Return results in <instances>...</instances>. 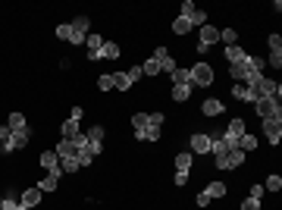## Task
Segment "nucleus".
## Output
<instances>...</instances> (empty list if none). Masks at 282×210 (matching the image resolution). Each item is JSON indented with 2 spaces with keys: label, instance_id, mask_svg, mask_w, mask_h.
I'll list each match as a JSON object with an SVG mask.
<instances>
[{
  "label": "nucleus",
  "instance_id": "obj_37",
  "mask_svg": "<svg viewBox=\"0 0 282 210\" xmlns=\"http://www.w3.org/2000/svg\"><path fill=\"white\" fill-rule=\"evenodd\" d=\"M148 122H151V125H157V129H163V122H166L163 110H151V113H148Z\"/></svg>",
  "mask_w": 282,
  "mask_h": 210
},
{
  "label": "nucleus",
  "instance_id": "obj_31",
  "mask_svg": "<svg viewBox=\"0 0 282 210\" xmlns=\"http://www.w3.org/2000/svg\"><path fill=\"white\" fill-rule=\"evenodd\" d=\"M219 41H223L226 47H232V44H238V31L235 29H223L219 31Z\"/></svg>",
  "mask_w": 282,
  "mask_h": 210
},
{
  "label": "nucleus",
  "instance_id": "obj_45",
  "mask_svg": "<svg viewBox=\"0 0 282 210\" xmlns=\"http://www.w3.org/2000/svg\"><path fill=\"white\" fill-rule=\"evenodd\" d=\"M173 185H176V188L188 185V173H176V176H173Z\"/></svg>",
  "mask_w": 282,
  "mask_h": 210
},
{
  "label": "nucleus",
  "instance_id": "obj_12",
  "mask_svg": "<svg viewBox=\"0 0 282 210\" xmlns=\"http://www.w3.org/2000/svg\"><path fill=\"white\" fill-rule=\"evenodd\" d=\"M191 163H194L191 150H179L176 154V173H191Z\"/></svg>",
  "mask_w": 282,
  "mask_h": 210
},
{
  "label": "nucleus",
  "instance_id": "obj_16",
  "mask_svg": "<svg viewBox=\"0 0 282 210\" xmlns=\"http://www.w3.org/2000/svg\"><path fill=\"white\" fill-rule=\"evenodd\" d=\"M100 57H104V60H119V57H123V47H119L116 41H104V47H100Z\"/></svg>",
  "mask_w": 282,
  "mask_h": 210
},
{
  "label": "nucleus",
  "instance_id": "obj_29",
  "mask_svg": "<svg viewBox=\"0 0 282 210\" xmlns=\"http://www.w3.org/2000/svg\"><path fill=\"white\" fill-rule=\"evenodd\" d=\"M232 97L242 100V104H251V94H248V85L242 82V85H232Z\"/></svg>",
  "mask_w": 282,
  "mask_h": 210
},
{
  "label": "nucleus",
  "instance_id": "obj_25",
  "mask_svg": "<svg viewBox=\"0 0 282 210\" xmlns=\"http://www.w3.org/2000/svg\"><path fill=\"white\" fill-rule=\"evenodd\" d=\"M6 125H10V132H16V129H22V125H29V122H25V113H19V110H13V113H10V120H6Z\"/></svg>",
  "mask_w": 282,
  "mask_h": 210
},
{
  "label": "nucleus",
  "instance_id": "obj_4",
  "mask_svg": "<svg viewBox=\"0 0 282 210\" xmlns=\"http://www.w3.org/2000/svg\"><path fill=\"white\" fill-rule=\"evenodd\" d=\"M69 25H72V38H69V44H75V47L85 44V38H88V29H91V19H88V16H79V19L69 22Z\"/></svg>",
  "mask_w": 282,
  "mask_h": 210
},
{
  "label": "nucleus",
  "instance_id": "obj_20",
  "mask_svg": "<svg viewBox=\"0 0 282 210\" xmlns=\"http://www.w3.org/2000/svg\"><path fill=\"white\" fill-rule=\"evenodd\" d=\"M207 198L210 201H219V198H226V182H207Z\"/></svg>",
  "mask_w": 282,
  "mask_h": 210
},
{
  "label": "nucleus",
  "instance_id": "obj_23",
  "mask_svg": "<svg viewBox=\"0 0 282 210\" xmlns=\"http://www.w3.org/2000/svg\"><path fill=\"white\" fill-rule=\"evenodd\" d=\"M169 79H173V85H191V79H188V69H182V66H176V69L169 72Z\"/></svg>",
  "mask_w": 282,
  "mask_h": 210
},
{
  "label": "nucleus",
  "instance_id": "obj_18",
  "mask_svg": "<svg viewBox=\"0 0 282 210\" xmlns=\"http://www.w3.org/2000/svg\"><path fill=\"white\" fill-rule=\"evenodd\" d=\"M257 145H260L257 135H248V132L238 138V150H242V154H254V150H257Z\"/></svg>",
  "mask_w": 282,
  "mask_h": 210
},
{
  "label": "nucleus",
  "instance_id": "obj_26",
  "mask_svg": "<svg viewBox=\"0 0 282 210\" xmlns=\"http://www.w3.org/2000/svg\"><path fill=\"white\" fill-rule=\"evenodd\" d=\"M113 85H116L119 91H129V88L135 85V82H132V79H129L125 72H113Z\"/></svg>",
  "mask_w": 282,
  "mask_h": 210
},
{
  "label": "nucleus",
  "instance_id": "obj_30",
  "mask_svg": "<svg viewBox=\"0 0 282 210\" xmlns=\"http://www.w3.org/2000/svg\"><path fill=\"white\" fill-rule=\"evenodd\" d=\"M229 79H232V82H245V63H229Z\"/></svg>",
  "mask_w": 282,
  "mask_h": 210
},
{
  "label": "nucleus",
  "instance_id": "obj_36",
  "mask_svg": "<svg viewBox=\"0 0 282 210\" xmlns=\"http://www.w3.org/2000/svg\"><path fill=\"white\" fill-rule=\"evenodd\" d=\"M188 22H191V29H194V25L201 29V25H207V13H204V10H194L191 16H188Z\"/></svg>",
  "mask_w": 282,
  "mask_h": 210
},
{
  "label": "nucleus",
  "instance_id": "obj_28",
  "mask_svg": "<svg viewBox=\"0 0 282 210\" xmlns=\"http://www.w3.org/2000/svg\"><path fill=\"white\" fill-rule=\"evenodd\" d=\"M157 72H160V63L154 60V57H151V60H144V63H141V75H148V79H154Z\"/></svg>",
  "mask_w": 282,
  "mask_h": 210
},
{
  "label": "nucleus",
  "instance_id": "obj_11",
  "mask_svg": "<svg viewBox=\"0 0 282 210\" xmlns=\"http://www.w3.org/2000/svg\"><path fill=\"white\" fill-rule=\"evenodd\" d=\"M60 176H63L60 170H50L44 179L38 182V188H41V191H57V188H60Z\"/></svg>",
  "mask_w": 282,
  "mask_h": 210
},
{
  "label": "nucleus",
  "instance_id": "obj_48",
  "mask_svg": "<svg viewBox=\"0 0 282 210\" xmlns=\"http://www.w3.org/2000/svg\"><path fill=\"white\" fill-rule=\"evenodd\" d=\"M263 191H267V188H263V185H251V195H248V198L260 201V198H263Z\"/></svg>",
  "mask_w": 282,
  "mask_h": 210
},
{
  "label": "nucleus",
  "instance_id": "obj_41",
  "mask_svg": "<svg viewBox=\"0 0 282 210\" xmlns=\"http://www.w3.org/2000/svg\"><path fill=\"white\" fill-rule=\"evenodd\" d=\"M75 160H79V166L85 170V166H91V163H94V157L88 154V150H79V154H75Z\"/></svg>",
  "mask_w": 282,
  "mask_h": 210
},
{
  "label": "nucleus",
  "instance_id": "obj_42",
  "mask_svg": "<svg viewBox=\"0 0 282 210\" xmlns=\"http://www.w3.org/2000/svg\"><path fill=\"white\" fill-rule=\"evenodd\" d=\"M267 44H270V50H282V35H279V31H273V35L267 38Z\"/></svg>",
  "mask_w": 282,
  "mask_h": 210
},
{
  "label": "nucleus",
  "instance_id": "obj_49",
  "mask_svg": "<svg viewBox=\"0 0 282 210\" xmlns=\"http://www.w3.org/2000/svg\"><path fill=\"white\" fill-rule=\"evenodd\" d=\"M82 116H85V110H82V107H72V113H69V120H75V122H82Z\"/></svg>",
  "mask_w": 282,
  "mask_h": 210
},
{
  "label": "nucleus",
  "instance_id": "obj_21",
  "mask_svg": "<svg viewBox=\"0 0 282 210\" xmlns=\"http://www.w3.org/2000/svg\"><path fill=\"white\" fill-rule=\"evenodd\" d=\"M169 97H173L176 104H185V100L191 97V85H173V91H169Z\"/></svg>",
  "mask_w": 282,
  "mask_h": 210
},
{
  "label": "nucleus",
  "instance_id": "obj_5",
  "mask_svg": "<svg viewBox=\"0 0 282 210\" xmlns=\"http://www.w3.org/2000/svg\"><path fill=\"white\" fill-rule=\"evenodd\" d=\"M257 88H260V94H263V97H273V100H279V94H282V85H279L276 79H267V75H260Z\"/></svg>",
  "mask_w": 282,
  "mask_h": 210
},
{
  "label": "nucleus",
  "instance_id": "obj_50",
  "mask_svg": "<svg viewBox=\"0 0 282 210\" xmlns=\"http://www.w3.org/2000/svg\"><path fill=\"white\" fill-rule=\"evenodd\" d=\"M10 135H13V132H10V125H0V145H3V141L10 138Z\"/></svg>",
  "mask_w": 282,
  "mask_h": 210
},
{
  "label": "nucleus",
  "instance_id": "obj_14",
  "mask_svg": "<svg viewBox=\"0 0 282 210\" xmlns=\"http://www.w3.org/2000/svg\"><path fill=\"white\" fill-rule=\"evenodd\" d=\"M38 163L44 166V170H60V157H57V150H41V157H38Z\"/></svg>",
  "mask_w": 282,
  "mask_h": 210
},
{
  "label": "nucleus",
  "instance_id": "obj_43",
  "mask_svg": "<svg viewBox=\"0 0 282 210\" xmlns=\"http://www.w3.org/2000/svg\"><path fill=\"white\" fill-rule=\"evenodd\" d=\"M125 75H129L132 82H138V79H141V63H135V66H129V69H125Z\"/></svg>",
  "mask_w": 282,
  "mask_h": 210
},
{
  "label": "nucleus",
  "instance_id": "obj_51",
  "mask_svg": "<svg viewBox=\"0 0 282 210\" xmlns=\"http://www.w3.org/2000/svg\"><path fill=\"white\" fill-rule=\"evenodd\" d=\"M16 210H29V207H25V204H19V207H16Z\"/></svg>",
  "mask_w": 282,
  "mask_h": 210
},
{
  "label": "nucleus",
  "instance_id": "obj_9",
  "mask_svg": "<svg viewBox=\"0 0 282 210\" xmlns=\"http://www.w3.org/2000/svg\"><path fill=\"white\" fill-rule=\"evenodd\" d=\"M198 44H204V47L219 44V29H213V25H201V31H198Z\"/></svg>",
  "mask_w": 282,
  "mask_h": 210
},
{
  "label": "nucleus",
  "instance_id": "obj_7",
  "mask_svg": "<svg viewBox=\"0 0 282 210\" xmlns=\"http://www.w3.org/2000/svg\"><path fill=\"white\" fill-rule=\"evenodd\" d=\"M263 135H267V141L273 148L282 141V122H276V120H263Z\"/></svg>",
  "mask_w": 282,
  "mask_h": 210
},
{
  "label": "nucleus",
  "instance_id": "obj_40",
  "mask_svg": "<svg viewBox=\"0 0 282 210\" xmlns=\"http://www.w3.org/2000/svg\"><path fill=\"white\" fill-rule=\"evenodd\" d=\"M57 38H60V41H69V38H72V25H69V22L57 25Z\"/></svg>",
  "mask_w": 282,
  "mask_h": 210
},
{
  "label": "nucleus",
  "instance_id": "obj_10",
  "mask_svg": "<svg viewBox=\"0 0 282 210\" xmlns=\"http://www.w3.org/2000/svg\"><path fill=\"white\" fill-rule=\"evenodd\" d=\"M41 195H44V191H41L38 185H29V188H25L22 195H19V204H25V207L31 210V207H38V204H41Z\"/></svg>",
  "mask_w": 282,
  "mask_h": 210
},
{
  "label": "nucleus",
  "instance_id": "obj_35",
  "mask_svg": "<svg viewBox=\"0 0 282 210\" xmlns=\"http://www.w3.org/2000/svg\"><path fill=\"white\" fill-rule=\"evenodd\" d=\"M85 138H88V141H100V145H104V125H91V129L85 132Z\"/></svg>",
  "mask_w": 282,
  "mask_h": 210
},
{
  "label": "nucleus",
  "instance_id": "obj_32",
  "mask_svg": "<svg viewBox=\"0 0 282 210\" xmlns=\"http://www.w3.org/2000/svg\"><path fill=\"white\" fill-rule=\"evenodd\" d=\"M82 166H79V160L75 157H66V160H60V173H79Z\"/></svg>",
  "mask_w": 282,
  "mask_h": 210
},
{
  "label": "nucleus",
  "instance_id": "obj_19",
  "mask_svg": "<svg viewBox=\"0 0 282 210\" xmlns=\"http://www.w3.org/2000/svg\"><path fill=\"white\" fill-rule=\"evenodd\" d=\"M160 135H163V129H157V125H148V129L135 132V138H138V141H157Z\"/></svg>",
  "mask_w": 282,
  "mask_h": 210
},
{
  "label": "nucleus",
  "instance_id": "obj_27",
  "mask_svg": "<svg viewBox=\"0 0 282 210\" xmlns=\"http://www.w3.org/2000/svg\"><path fill=\"white\" fill-rule=\"evenodd\" d=\"M85 47H88V54H100L104 38H100V35H88V38H85Z\"/></svg>",
  "mask_w": 282,
  "mask_h": 210
},
{
  "label": "nucleus",
  "instance_id": "obj_44",
  "mask_svg": "<svg viewBox=\"0 0 282 210\" xmlns=\"http://www.w3.org/2000/svg\"><path fill=\"white\" fill-rule=\"evenodd\" d=\"M173 69H176V60H173V57H166V60L160 63V72H166V75H169Z\"/></svg>",
  "mask_w": 282,
  "mask_h": 210
},
{
  "label": "nucleus",
  "instance_id": "obj_34",
  "mask_svg": "<svg viewBox=\"0 0 282 210\" xmlns=\"http://www.w3.org/2000/svg\"><path fill=\"white\" fill-rule=\"evenodd\" d=\"M263 188H270L273 195H276V191L282 188V176H279V173H273V176H267V182H263Z\"/></svg>",
  "mask_w": 282,
  "mask_h": 210
},
{
  "label": "nucleus",
  "instance_id": "obj_47",
  "mask_svg": "<svg viewBox=\"0 0 282 210\" xmlns=\"http://www.w3.org/2000/svg\"><path fill=\"white\" fill-rule=\"evenodd\" d=\"M194 204H198L201 210H204V207H210V198H207V191H201V195L194 198Z\"/></svg>",
  "mask_w": 282,
  "mask_h": 210
},
{
  "label": "nucleus",
  "instance_id": "obj_24",
  "mask_svg": "<svg viewBox=\"0 0 282 210\" xmlns=\"http://www.w3.org/2000/svg\"><path fill=\"white\" fill-rule=\"evenodd\" d=\"M191 31V22L185 19V16H176L173 19V35H188Z\"/></svg>",
  "mask_w": 282,
  "mask_h": 210
},
{
  "label": "nucleus",
  "instance_id": "obj_1",
  "mask_svg": "<svg viewBox=\"0 0 282 210\" xmlns=\"http://www.w3.org/2000/svg\"><path fill=\"white\" fill-rule=\"evenodd\" d=\"M213 75H217V72H213V66H210V63H204V60H198V63L191 66V69H188L191 88H194V85H201V88H210V85H213Z\"/></svg>",
  "mask_w": 282,
  "mask_h": 210
},
{
  "label": "nucleus",
  "instance_id": "obj_39",
  "mask_svg": "<svg viewBox=\"0 0 282 210\" xmlns=\"http://www.w3.org/2000/svg\"><path fill=\"white\" fill-rule=\"evenodd\" d=\"M97 88H100V91L116 88V85H113V72H104V75H100V79H97Z\"/></svg>",
  "mask_w": 282,
  "mask_h": 210
},
{
  "label": "nucleus",
  "instance_id": "obj_3",
  "mask_svg": "<svg viewBox=\"0 0 282 210\" xmlns=\"http://www.w3.org/2000/svg\"><path fill=\"white\" fill-rule=\"evenodd\" d=\"M254 107H257V116H260V120H276V122H282V104H279V100L260 97Z\"/></svg>",
  "mask_w": 282,
  "mask_h": 210
},
{
  "label": "nucleus",
  "instance_id": "obj_33",
  "mask_svg": "<svg viewBox=\"0 0 282 210\" xmlns=\"http://www.w3.org/2000/svg\"><path fill=\"white\" fill-rule=\"evenodd\" d=\"M148 125H151V122H148V113H144V110H141V113H132V129H135V132H138V129H148Z\"/></svg>",
  "mask_w": 282,
  "mask_h": 210
},
{
  "label": "nucleus",
  "instance_id": "obj_13",
  "mask_svg": "<svg viewBox=\"0 0 282 210\" xmlns=\"http://www.w3.org/2000/svg\"><path fill=\"white\" fill-rule=\"evenodd\" d=\"M223 60H229V63H245V60H248V50H245L242 44H232V47H226Z\"/></svg>",
  "mask_w": 282,
  "mask_h": 210
},
{
  "label": "nucleus",
  "instance_id": "obj_2",
  "mask_svg": "<svg viewBox=\"0 0 282 210\" xmlns=\"http://www.w3.org/2000/svg\"><path fill=\"white\" fill-rule=\"evenodd\" d=\"M29 138H31V129L29 125H22V129H16L10 138L3 141V145H0V150H3V154H13V150H22L25 145H29Z\"/></svg>",
  "mask_w": 282,
  "mask_h": 210
},
{
  "label": "nucleus",
  "instance_id": "obj_6",
  "mask_svg": "<svg viewBox=\"0 0 282 210\" xmlns=\"http://www.w3.org/2000/svg\"><path fill=\"white\" fill-rule=\"evenodd\" d=\"M188 145H191V154H201V157L210 154V135H207V132H194Z\"/></svg>",
  "mask_w": 282,
  "mask_h": 210
},
{
  "label": "nucleus",
  "instance_id": "obj_22",
  "mask_svg": "<svg viewBox=\"0 0 282 210\" xmlns=\"http://www.w3.org/2000/svg\"><path fill=\"white\" fill-rule=\"evenodd\" d=\"M245 66H248V69H254V72H260V75H263V69H267V60H263V57H254V54H248Z\"/></svg>",
  "mask_w": 282,
  "mask_h": 210
},
{
  "label": "nucleus",
  "instance_id": "obj_15",
  "mask_svg": "<svg viewBox=\"0 0 282 210\" xmlns=\"http://www.w3.org/2000/svg\"><path fill=\"white\" fill-rule=\"evenodd\" d=\"M245 157L248 154H242V150H229V154L223 157V170H238V166L245 163Z\"/></svg>",
  "mask_w": 282,
  "mask_h": 210
},
{
  "label": "nucleus",
  "instance_id": "obj_46",
  "mask_svg": "<svg viewBox=\"0 0 282 210\" xmlns=\"http://www.w3.org/2000/svg\"><path fill=\"white\" fill-rule=\"evenodd\" d=\"M242 210H260V201H254V198H245V201H242Z\"/></svg>",
  "mask_w": 282,
  "mask_h": 210
},
{
  "label": "nucleus",
  "instance_id": "obj_17",
  "mask_svg": "<svg viewBox=\"0 0 282 210\" xmlns=\"http://www.w3.org/2000/svg\"><path fill=\"white\" fill-rule=\"evenodd\" d=\"M60 135H63V138H75V135H82V125L79 122H75V120H63V125H60Z\"/></svg>",
  "mask_w": 282,
  "mask_h": 210
},
{
  "label": "nucleus",
  "instance_id": "obj_38",
  "mask_svg": "<svg viewBox=\"0 0 282 210\" xmlns=\"http://www.w3.org/2000/svg\"><path fill=\"white\" fill-rule=\"evenodd\" d=\"M263 60H267V66L279 69V66H282V50H270V57H263Z\"/></svg>",
  "mask_w": 282,
  "mask_h": 210
},
{
  "label": "nucleus",
  "instance_id": "obj_8",
  "mask_svg": "<svg viewBox=\"0 0 282 210\" xmlns=\"http://www.w3.org/2000/svg\"><path fill=\"white\" fill-rule=\"evenodd\" d=\"M223 110H226V104H223L219 97H207V100L201 104V113L207 116V120H217V116L223 113Z\"/></svg>",
  "mask_w": 282,
  "mask_h": 210
}]
</instances>
